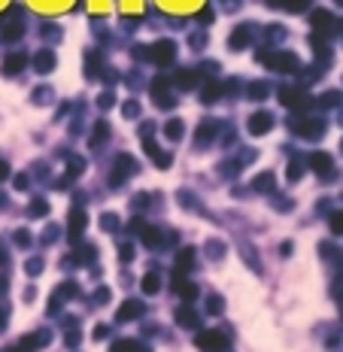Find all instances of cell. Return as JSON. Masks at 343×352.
<instances>
[{
    "instance_id": "cell-1",
    "label": "cell",
    "mask_w": 343,
    "mask_h": 352,
    "mask_svg": "<svg viewBox=\"0 0 343 352\" xmlns=\"http://www.w3.org/2000/svg\"><path fill=\"white\" fill-rule=\"evenodd\" d=\"M258 61H261L264 67H271V70H283V73L298 70V58H295V55H289V52H261V55H258Z\"/></svg>"
},
{
    "instance_id": "cell-2",
    "label": "cell",
    "mask_w": 343,
    "mask_h": 352,
    "mask_svg": "<svg viewBox=\"0 0 343 352\" xmlns=\"http://www.w3.org/2000/svg\"><path fill=\"white\" fill-rule=\"evenodd\" d=\"M289 128H295V134L307 137V140H319L325 134V122H319V119H295V122H289Z\"/></svg>"
},
{
    "instance_id": "cell-3",
    "label": "cell",
    "mask_w": 343,
    "mask_h": 352,
    "mask_svg": "<svg viewBox=\"0 0 343 352\" xmlns=\"http://www.w3.org/2000/svg\"><path fill=\"white\" fill-rule=\"evenodd\" d=\"M173 58H176V46H173L170 40H158L155 46H149V61H155V64H161V67H167Z\"/></svg>"
},
{
    "instance_id": "cell-4",
    "label": "cell",
    "mask_w": 343,
    "mask_h": 352,
    "mask_svg": "<svg viewBox=\"0 0 343 352\" xmlns=\"http://www.w3.org/2000/svg\"><path fill=\"white\" fill-rule=\"evenodd\" d=\"M310 21H313V27L319 30V36H331V33H337V18H334L331 12H325V9H316V12L310 15Z\"/></svg>"
},
{
    "instance_id": "cell-5",
    "label": "cell",
    "mask_w": 343,
    "mask_h": 352,
    "mask_svg": "<svg viewBox=\"0 0 343 352\" xmlns=\"http://www.w3.org/2000/svg\"><path fill=\"white\" fill-rule=\"evenodd\" d=\"M198 346H201L204 352H225V349H228V340H225V334H219V331H204V334L198 337Z\"/></svg>"
},
{
    "instance_id": "cell-6",
    "label": "cell",
    "mask_w": 343,
    "mask_h": 352,
    "mask_svg": "<svg viewBox=\"0 0 343 352\" xmlns=\"http://www.w3.org/2000/svg\"><path fill=\"white\" fill-rule=\"evenodd\" d=\"M146 313V307H143V301H137V298H131V301H125L119 310H116V319L119 322H131V319H140Z\"/></svg>"
},
{
    "instance_id": "cell-7",
    "label": "cell",
    "mask_w": 343,
    "mask_h": 352,
    "mask_svg": "<svg viewBox=\"0 0 343 352\" xmlns=\"http://www.w3.org/2000/svg\"><path fill=\"white\" fill-rule=\"evenodd\" d=\"M280 100H283V106H289V109H304V106L310 103L307 94H301L298 88H289V85L280 91Z\"/></svg>"
},
{
    "instance_id": "cell-8",
    "label": "cell",
    "mask_w": 343,
    "mask_h": 352,
    "mask_svg": "<svg viewBox=\"0 0 343 352\" xmlns=\"http://www.w3.org/2000/svg\"><path fill=\"white\" fill-rule=\"evenodd\" d=\"M271 128H274V115L271 112H255L252 119H249V134H255V137L268 134Z\"/></svg>"
},
{
    "instance_id": "cell-9",
    "label": "cell",
    "mask_w": 343,
    "mask_h": 352,
    "mask_svg": "<svg viewBox=\"0 0 343 352\" xmlns=\"http://www.w3.org/2000/svg\"><path fill=\"white\" fill-rule=\"evenodd\" d=\"M134 170V158H131V155H122V158L116 161V170H112V185H119V182H125L128 179V173Z\"/></svg>"
},
{
    "instance_id": "cell-10",
    "label": "cell",
    "mask_w": 343,
    "mask_h": 352,
    "mask_svg": "<svg viewBox=\"0 0 343 352\" xmlns=\"http://www.w3.org/2000/svg\"><path fill=\"white\" fill-rule=\"evenodd\" d=\"M82 231H85V213H82V210H70V219H67V234H70V240H76Z\"/></svg>"
},
{
    "instance_id": "cell-11",
    "label": "cell",
    "mask_w": 343,
    "mask_h": 352,
    "mask_svg": "<svg viewBox=\"0 0 343 352\" xmlns=\"http://www.w3.org/2000/svg\"><path fill=\"white\" fill-rule=\"evenodd\" d=\"M310 167H313L322 179H331V158H328L325 152H313V155H310Z\"/></svg>"
},
{
    "instance_id": "cell-12",
    "label": "cell",
    "mask_w": 343,
    "mask_h": 352,
    "mask_svg": "<svg viewBox=\"0 0 343 352\" xmlns=\"http://www.w3.org/2000/svg\"><path fill=\"white\" fill-rule=\"evenodd\" d=\"M24 64H27V58H24L21 52H12V55L3 61V73H6V76H15V73L24 70Z\"/></svg>"
},
{
    "instance_id": "cell-13",
    "label": "cell",
    "mask_w": 343,
    "mask_h": 352,
    "mask_svg": "<svg viewBox=\"0 0 343 352\" xmlns=\"http://www.w3.org/2000/svg\"><path fill=\"white\" fill-rule=\"evenodd\" d=\"M268 3L277 9H289V12H304L310 6V0H268Z\"/></svg>"
},
{
    "instance_id": "cell-14",
    "label": "cell",
    "mask_w": 343,
    "mask_h": 352,
    "mask_svg": "<svg viewBox=\"0 0 343 352\" xmlns=\"http://www.w3.org/2000/svg\"><path fill=\"white\" fill-rule=\"evenodd\" d=\"M249 40H252V36H249L246 27H234V33H231V40H228V46H231V49H246Z\"/></svg>"
},
{
    "instance_id": "cell-15",
    "label": "cell",
    "mask_w": 343,
    "mask_h": 352,
    "mask_svg": "<svg viewBox=\"0 0 343 352\" xmlns=\"http://www.w3.org/2000/svg\"><path fill=\"white\" fill-rule=\"evenodd\" d=\"M176 322H179L182 328H195V325H198L195 310H192V307H179V310H176Z\"/></svg>"
},
{
    "instance_id": "cell-16",
    "label": "cell",
    "mask_w": 343,
    "mask_h": 352,
    "mask_svg": "<svg viewBox=\"0 0 343 352\" xmlns=\"http://www.w3.org/2000/svg\"><path fill=\"white\" fill-rule=\"evenodd\" d=\"M18 36H21V21H9V24L0 27V40L12 43V40H18Z\"/></svg>"
},
{
    "instance_id": "cell-17",
    "label": "cell",
    "mask_w": 343,
    "mask_h": 352,
    "mask_svg": "<svg viewBox=\"0 0 343 352\" xmlns=\"http://www.w3.org/2000/svg\"><path fill=\"white\" fill-rule=\"evenodd\" d=\"M33 67L40 70V73H49V70L55 67V55H52V52H36V61H33Z\"/></svg>"
},
{
    "instance_id": "cell-18",
    "label": "cell",
    "mask_w": 343,
    "mask_h": 352,
    "mask_svg": "<svg viewBox=\"0 0 343 352\" xmlns=\"http://www.w3.org/2000/svg\"><path fill=\"white\" fill-rule=\"evenodd\" d=\"M274 185H277V182H274V173H258L255 182H252V188L261 191V194H264V191H274Z\"/></svg>"
},
{
    "instance_id": "cell-19",
    "label": "cell",
    "mask_w": 343,
    "mask_h": 352,
    "mask_svg": "<svg viewBox=\"0 0 343 352\" xmlns=\"http://www.w3.org/2000/svg\"><path fill=\"white\" fill-rule=\"evenodd\" d=\"M176 85H179V88H195V85H198V73H195V70H179Z\"/></svg>"
},
{
    "instance_id": "cell-20",
    "label": "cell",
    "mask_w": 343,
    "mask_h": 352,
    "mask_svg": "<svg viewBox=\"0 0 343 352\" xmlns=\"http://www.w3.org/2000/svg\"><path fill=\"white\" fill-rule=\"evenodd\" d=\"M173 289L185 298V301H195L198 298V286H192V283H182V280H173Z\"/></svg>"
},
{
    "instance_id": "cell-21",
    "label": "cell",
    "mask_w": 343,
    "mask_h": 352,
    "mask_svg": "<svg viewBox=\"0 0 343 352\" xmlns=\"http://www.w3.org/2000/svg\"><path fill=\"white\" fill-rule=\"evenodd\" d=\"M140 289H143L146 295H155V292L161 289V280H158V273H146V277H143V283H140Z\"/></svg>"
},
{
    "instance_id": "cell-22",
    "label": "cell",
    "mask_w": 343,
    "mask_h": 352,
    "mask_svg": "<svg viewBox=\"0 0 343 352\" xmlns=\"http://www.w3.org/2000/svg\"><path fill=\"white\" fill-rule=\"evenodd\" d=\"M176 267H179V270L195 267V249H182V252L176 255Z\"/></svg>"
},
{
    "instance_id": "cell-23",
    "label": "cell",
    "mask_w": 343,
    "mask_h": 352,
    "mask_svg": "<svg viewBox=\"0 0 343 352\" xmlns=\"http://www.w3.org/2000/svg\"><path fill=\"white\" fill-rule=\"evenodd\" d=\"M182 128H185V125H182V122H179V119H173V122H167V125H164V137H167V140H173V143H176V140H179V137H182Z\"/></svg>"
},
{
    "instance_id": "cell-24",
    "label": "cell",
    "mask_w": 343,
    "mask_h": 352,
    "mask_svg": "<svg viewBox=\"0 0 343 352\" xmlns=\"http://www.w3.org/2000/svg\"><path fill=\"white\" fill-rule=\"evenodd\" d=\"M109 352H140V346H137V340H116L109 346Z\"/></svg>"
},
{
    "instance_id": "cell-25",
    "label": "cell",
    "mask_w": 343,
    "mask_h": 352,
    "mask_svg": "<svg viewBox=\"0 0 343 352\" xmlns=\"http://www.w3.org/2000/svg\"><path fill=\"white\" fill-rule=\"evenodd\" d=\"M97 70H100V52H88V58H85V73L94 76Z\"/></svg>"
},
{
    "instance_id": "cell-26",
    "label": "cell",
    "mask_w": 343,
    "mask_h": 352,
    "mask_svg": "<svg viewBox=\"0 0 343 352\" xmlns=\"http://www.w3.org/2000/svg\"><path fill=\"white\" fill-rule=\"evenodd\" d=\"M216 128H219V125H216V122H210V119H207V122H204V125H201V131H198V143H207V140H210V137H213V134H216Z\"/></svg>"
},
{
    "instance_id": "cell-27",
    "label": "cell",
    "mask_w": 343,
    "mask_h": 352,
    "mask_svg": "<svg viewBox=\"0 0 343 352\" xmlns=\"http://www.w3.org/2000/svg\"><path fill=\"white\" fill-rule=\"evenodd\" d=\"M46 213H49V201H33V204L27 207V216H33V219H36V216H46Z\"/></svg>"
},
{
    "instance_id": "cell-28",
    "label": "cell",
    "mask_w": 343,
    "mask_h": 352,
    "mask_svg": "<svg viewBox=\"0 0 343 352\" xmlns=\"http://www.w3.org/2000/svg\"><path fill=\"white\" fill-rule=\"evenodd\" d=\"M155 106H161V109H170V106H176V100H173V94H167V91H158V94H155Z\"/></svg>"
},
{
    "instance_id": "cell-29",
    "label": "cell",
    "mask_w": 343,
    "mask_h": 352,
    "mask_svg": "<svg viewBox=\"0 0 343 352\" xmlns=\"http://www.w3.org/2000/svg\"><path fill=\"white\" fill-rule=\"evenodd\" d=\"M222 94V88H219V82H210L207 88H204V103H213L216 97Z\"/></svg>"
},
{
    "instance_id": "cell-30",
    "label": "cell",
    "mask_w": 343,
    "mask_h": 352,
    "mask_svg": "<svg viewBox=\"0 0 343 352\" xmlns=\"http://www.w3.org/2000/svg\"><path fill=\"white\" fill-rule=\"evenodd\" d=\"M106 134H109V131H106V122H97V125H94V134H91V146H94V143H103Z\"/></svg>"
},
{
    "instance_id": "cell-31",
    "label": "cell",
    "mask_w": 343,
    "mask_h": 352,
    "mask_svg": "<svg viewBox=\"0 0 343 352\" xmlns=\"http://www.w3.org/2000/svg\"><path fill=\"white\" fill-rule=\"evenodd\" d=\"M268 91H271V88L264 85V82H255V85L249 88V97H255V100H258V97H268Z\"/></svg>"
},
{
    "instance_id": "cell-32",
    "label": "cell",
    "mask_w": 343,
    "mask_h": 352,
    "mask_svg": "<svg viewBox=\"0 0 343 352\" xmlns=\"http://www.w3.org/2000/svg\"><path fill=\"white\" fill-rule=\"evenodd\" d=\"M122 112H125V119H137V115H140V106H137V100H128V103L122 106Z\"/></svg>"
},
{
    "instance_id": "cell-33",
    "label": "cell",
    "mask_w": 343,
    "mask_h": 352,
    "mask_svg": "<svg viewBox=\"0 0 343 352\" xmlns=\"http://www.w3.org/2000/svg\"><path fill=\"white\" fill-rule=\"evenodd\" d=\"M152 158H155V164H158V167H170V161H173L167 152H155V155H152Z\"/></svg>"
},
{
    "instance_id": "cell-34",
    "label": "cell",
    "mask_w": 343,
    "mask_h": 352,
    "mask_svg": "<svg viewBox=\"0 0 343 352\" xmlns=\"http://www.w3.org/2000/svg\"><path fill=\"white\" fill-rule=\"evenodd\" d=\"M116 228H119V219L112 216V213H106L103 216V231H116Z\"/></svg>"
},
{
    "instance_id": "cell-35",
    "label": "cell",
    "mask_w": 343,
    "mask_h": 352,
    "mask_svg": "<svg viewBox=\"0 0 343 352\" xmlns=\"http://www.w3.org/2000/svg\"><path fill=\"white\" fill-rule=\"evenodd\" d=\"M67 167H70V173H82L85 161H82V158H70V164H67Z\"/></svg>"
},
{
    "instance_id": "cell-36",
    "label": "cell",
    "mask_w": 343,
    "mask_h": 352,
    "mask_svg": "<svg viewBox=\"0 0 343 352\" xmlns=\"http://www.w3.org/2000/svg\"><path fill=\"white\" fill-rule=\"evenodd\" d=\"M15 243L18 246H30V234L27 231H15Z\"/></svg>"
},
{
    "instance_id": "cell-37",
    "label": "cell",
    "mask_w": 343,
    "mask_h": 352,
    "mask_svg": "<svg viewBox=\"0 0 343 352\" xmlns=\"http://www.w3.org/2000/svg\"><path fill=\"white\" fill-rule=\"evenodd\" d=\"M27 270H30V277H36V273L43 270V261H40V258H33V261L27 264Z\"/></svg>"
},
{
    "instance_id": "cell-38",
    "label": "cell",
    "mask_w": 343,
    "mask_h": 352,
    "mask_svg": "<svg viewBox=\"0 0 343 352\" xmlns=\"http://www.w3.org/2000/svg\"><path fill=\"white\" fill-rule=\"evenodd\" d=\"M298 176H301V164H298V161H292V164H289V179L295 182Z\"/></svg>"
},
{
    "instance_id": "cell-39",
    "label": "cell",
    "mask_w": 343,
    "mask_h": 352,
    "mask_svg": "<svg viewBox=\"0 0 343 352\" xmlns=\"http://www.w3.org/2000/svg\"><path fill=\"white\" fill-rule=\"evenodd\" d=\"M106 334H109V328H106V325H97V328L91 331V337H94V340H103Z\"/></svg>"
},
{
    "instance_id": "cell-40",
    "label": "cell",
    "mask_w": 343,
    "mask_h": 352,
    "mask_svg": "<svg viewBox=\"0 0 343 352\" xmlns=\"http://www.w3.org/2000/svg\"><path fill=\"white\" fill-rule=\"evenodd\" d=\"M334 100H340V94H337V91L325 94V97H322V106H334Z\"/></svg>"
},
{
    "instance_id": "cell-41",
    "label": "cell",
    "mask_w": 343,
    "mask_h": 352,
    "mask_svg": "<svg viewBox=\"0 0 343 352\" xmlns=\"http://www.w3.org/2000/svg\"><path fill=\"white\" fill-rule=\"evenodd\" d=\"M222 252H225L222 243H210V255H213V258H222Z\"/></svg>"
},
{
    "instance_id": "cell-42",
    "label": "cell",
    "mask_w": 343,
    "mask_h": 352,
    "mask_svg": "<svg viewBox=\"0 0 343 352\" xmlns=\"http://www.w3.org/2000/svg\"><path fill=\"white\" fill-rule=\"evenodd\" d=\"M119 258H122V261H131V258H134V249H131V246H122V249H119Z\"/></svg>"
},
{
    "instance_id": "cell-43",
    "label": "cell",
    "mask_w": 343,
    "mask_h": 352,
    "mask_svg": "<svg viewBox=\"0 0 343 352\" xmlns=\"http://www.w3.org/2000/svg\"><path fill=\"white\" fill-rule=\"evenodd\" d=\"M106 301H109V292H106V289L94 292V304H106Z\"/></svg>"
},
{
    "instance_id": "cell-44",
    "label": "cell",
    "mask_w": 343,
    "mask_h": 352,
    "mask_svg": "<svg viewBox=\"0 0 343 352\" xmlns=\"http://www.w3.org/2000/svg\"><path fill=\"white\" fill-rule=\"evenodd\" d=\"M340 228H343V225H340V213H334V216H331V231L340 234Z\"/></svg>"
},
{
    "instance_id": "cell-45",
    "label": "cell",
    "mask_w": 343,
    "mask_h": 352,
    "mask_svg": "<svg viewBox=\"0 0 343 352\" xmlns=\"http://www.w3.org/2000/svg\"><path fill=\"white\" fill-rule=\"evenodd\" d=\"M76 343H79V331H76V328H73V331L67 334V346H76Z\"/></svg>"
},
{
    "instance_id": "cell-46",
    "label": "cell",
    "mask_w": 343,
    "mask_h": 352,
    "mask_svg": "<svg viewBox=\"0 0 343 352\" xmlns=\"http://www.w3.org/2000/svg\"><path fill=\"white\" fill-rule=\"evenodd\" d=\"M55 237H58V231H55V228H46V234H43V240H46V243H52Z\"/></svg>"
},
{
    "instance_id": "cell-47",
    "label": "cell",
    "mask_w": 343,
    "mask_h": 352,
    "mask_svg": "<svg viewBox=\"0 0 343 352\" xmlns=\"http://www.w3.org/2000/svg\"><path fill=\"white\" fill-rule=\"evenodd\" d=\"M149 204V198H146V194H137V198H134V207L140 210V207H146Z\"/></svg>"
},
{
    "instance_id": "cell-48",
    "label": "cell",
    "mask_w": 343,
    "mask_h": 352,
    "mask_svg": "<svg viewBox=\"0 0 343 352\" xmlns=\"http://www.w3.org/2000/svg\"><path fill=\"white\" fill-rule=\"evenodd\" d=\"M6 176H9V164H6V161H0V182H3Z\"/></svg>"
},
{
    "instance_id": "cell-49",
    "label": "cell",
    "mask_w": 343,
    "mask_h": 352,
    "mask_svg": "<svg viewBox=\"0 0 343 352\" xmlns=\"http://www.w3.org/2000/svg\"><path fill=\"white\" fill-rule=\"evenodd\" d=\"M222 307H225V304H222V301H219V298H213V301H210V313H219V310H222Z\"/></svg>"
},
{
    "instance_id": "cell-50",
    "label": "cell",
    "mask_w": 343,
    "mask_h": 352,
    "mask_svg": "<svg viewBox=\"0 0 343 352\" xmlns=\"http://www.w3.org/2000/svg\"><path fill=\"white\" fill-rule=\"evenodd\" d=\"M24 185H27V176H24V173H18V176H15V188H24Z\"/></svg>"
},
{
    "instance_id": "cell-51",
    "label": "cell",
    "mask_w": 343,
    "mask_h": 352,
    "mask_svg": "<svg viewBox=\"0 0 343 352\" xmlns=\"http://www.w3.org/2000/svg\"><path fill=\"white\" fill-rule=\"evenodd\" d=\"M100 106H103V109L112 106V94H103V97H100Z\"/></svg>"
},
{
    "instance_id": "cell-52",
    "label": "cell",
    "mask_w": 343,
    "mask_h": 352,
    "mask_svg": "<svg viewBox=\"0 0 343 352\" xmlns=\"http://www.w3.org/2000/svg\"><path fill=\"white\" fill-rule=\"evenodd\" d=\"M6 261H9V255L3 252V246H0V264H6Z\"/></svg>"
},
{
    "instance_id": "cell-53",
    "label": "cell",
    "mask_w": 343,
    "mask_h": 352,
    "mask_svg": "<svg viewBox=\"0 0 343 352\" xmlns=\"http://www.w3.org/2000/svg\"><path fill=\"white\" fill-rule=\"evenodd\" d=\"M6 286H9V280H6V277H0V292H6Z\"/></svg>"
},
{
    "instance_id": "cell-54",
    "label": "cell",
    "mask_w": 343,
    "mask_h": 352,
    "mask_svg": "<svg viewBox=\"0 0 343 352\" xmlns=\"http://www.w3.org/2000/svg\"><path fill=\"white\" fill-rule=\"evenodd\" d=\"M0 207H6V198H3V194H0Z\"/></svg>"
}]
</instances>
